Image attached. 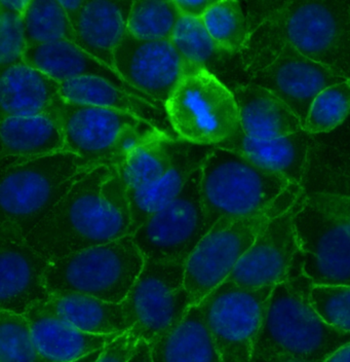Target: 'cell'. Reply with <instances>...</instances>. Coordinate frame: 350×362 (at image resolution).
I'll list each match as a JSON object with an SVG mask.
<instances>
[{
    "mask_svg": "<svg viewBox=\"0 0 350 362\" xmlns=\"http://www.w3.org/2000/svg\"><path fill=\"white\" fill-rule=\"evenodd\" d=\"M132 214L117 166L83 172L60 202L26 237L49 260L131 235Z\"/></svg>",
    "mask_w": 350,
    "mask_h": 362,
    "instance_id": "obj_1",
    "label": "cell"
},
{
    "mask_svg": "<svg viewBox=\"0 0 350 362\" xmlns=\"http://www.w3.org/2000/svg\"><path fill=\"white\" fill-rule=\"evenodd\" d=\"M246 4L248 38L241 54L288 44L350 81L349 2L264 0Z\"/></svg>",
    "mask_w": 350,
    "mask_h": 362,
    "instance_id": "obj_2",
    "label": "cell"
},
{
    "mask_svg": "<svg viewBox=\"0 0 350 362\" xmlns=\"http://www.w3.org/2000/svg\"><path fill=\"white\" fill-rule=\"evenodd\" d=\"M313 286L295 267L275 285L253 346V362H324L350 343V332L330 327L313 309Z\"/></svg>",
    "mask_w": 350,
    "mask_h": 362,
    "instance_id": "obj_3",
    "label": "cell"
},
{
    "mask_svg": "<svg viewBox=\"0 0 350 362\" xmlns=\"http://www.w3.org/2000/svg\"><path fill=\"white\" fill-rule=\"evenodd\" d=\"M89 162L64 151L2 167L0 183L1 223L25 237L60 202Z\"/></svg>",
    "mask_w": 350,
    "mask_h": 362,
    "instance_id": "obj_4",
    "label": "cell"
},
{
    "mask_svg": "<svg viewBox=\"0 0 350 362\" xmlns=\"http://www.w3.org/2000/svg\"><path fill=\"white\" fill-rule=\"evenodd\" d=\"M282 174L229 149L214 146L202 166L200 192L210 230L220 219L263 211L291 187Z\"/></svg>",
    "mask_w": 350,
    "mask_h": 362,
    "instance_id": "obj_5",
    "label": "cell"
},
{
    "mask_svg": "<svg viewBox=\"0 0 350 362\" xmlns=\"http://www.w3.org/2000/svg\"><path fill=\"white\" fill-rule=\"evenodd\" d=\"M303 194L301 185H291L259 214L239 219H220L203 238L185 264L184 285L191 305H198L226 281L262 230L275 217L286 214Z\"/></svg>",
    "mask_w": 350,
    "mask_h": 362,
    "instance_id": "obj_6",
    "label": "cell"
},
{
    "mask_svg": "<svg viewBox=\"0 0 350 362\" xmlns=\"http://www.w3.org/2000/svg\"><path fill=\"white\" fill-rule=\"evenodd\" d=\"M145 257L132 235L49 260V293H78L121 304L143 270Z\"/></svg>",
    "mask_w": 350,
    "mask_h": 362,
    "instance_id": "obj_7",
    "label": "cell"
},
{
    "mask_svg": "<svg viewBox=\"0 0 350 362\" xmlns=\"http://www.w3.org/2000/svg\"><path fill=\"white\" fill-rule=\"evenodd\" d=\"M59 115L66 151L92 166H121L138 146L167 135L128 113L63 98Z\"/></svg>",
    "mask_w": 350,
    "mask_h": 362,
    "instance_id": "obj_8",
    "label": "cell"
},
{
    "mask_svg": "<svg viewBox=\"0 0 350 362\" xmlns=\"http://www.w3.org/2000/svg\"><path fill=\"white\" fill-rule=\"evenodd\" d=\"M166 112L178 139L198 146H218L241 127L234 93L200 68L187 70Z\"/></svg>",
    "mask_w": 350,
    "mask_h": 362,
    "instance_id": "obj_9",
    "label": "cell"
},
{
    "mask_svg": "<svg viewBox=\"0 0 350 362\" xmlns=\"http://www.w3.org/2000/svg\"><path fill=\"white\" fill-rule=\"evenodd\" d=\"M241 55L250 83L270 90L291 108L303 126L318 94L349 81L288 44Z\"/></svg>",
    "mask_w": 350,
    "mask_h": 362,
    "instance_id": "obj_10",
    "label": "cell"
},
{
    "mask_svg": "<svg viewBox=\"0 0 350 362\" xmlns=\"http://www.w3.org/2000/svg\"><path fill=\"white\" fill-rule=\"evenodd\" d=\"M185 264L145 259L128 298L124 311L131 332L151 344L183 320L189 308L184 285Z\"/></svg>",
    "mask_w": 350,
    "mask_h": 362,
    "instance_id": "obj_11",
    "label": "cell"
},
{
    "mask_svg": "<svg viewBox=\"0 0 350 362\" xmlns=\"http://www.w3.org/2000/svg\"><path fill=\"white\" fill-rule=\"evenodd\" d=\"M202 167L192 173L182 192L149 217L132 235L145 259L186 264L210 230L203 208Z\"/></svg>",
    "mask_w": 350,
    "mask_h": 362,
    "instance_id": "obj_12",
    "label": "cell"
},
{
    "mask_svg": "<svg viewBox=\"0 0 350 362\" xmlns=\"http://www.w3.org/2000/svg\"><path fill=\"white\" fill-rule=\"evenodd\" d=\"M298 250L292 266L313 285L350 286V228L302 194L295 218Z\"/></svg>",
    "mask_w": 350,
    "mask_h": 362,
    "instance_id": "obj_13",
    "label": "cell"
},
{
    "mask_svg": "<svg viewBox=\"0 0 350 362\" xmlns=\"http://www.w3.org/2000/svg\"><path fill=\"white\" fill-rule=\"evenodd\" d=\"M273 288H245L225 281L203 298L198 307L221 355L239 350L253 353Z\"/></svg>",
    "mask_w": 350,
    "mask_h": 362,
    "instance_id": "obj_14",
    "label": "cell"
},
{
    "mask_svg": "<svg viewBox=\"0 0 350 362\" xmlns=\"http://www.w3.org/2000/svg\"><path fill=\"white\" fill-rule=\"evenodd\" d=\"M49 259L13 226L0 223V309L25 315L33 305L49 300Z\"/></svg>",
    "mask_w": 350,
    "mask_h": 362,
    "instance_id": "obj_15",
    "label": "cell"
},
{
    "mask_svg": "<svg viewBox=\"0 0 350 362\" xmlns=\"http://www.w3.org/2000/svg\"><path fill=\"white\" fill-rule=\"evenodd\" d=\"M189 68L171 40H142L126 33L114 54L121 78L164 105Z\"/></svg>",
    "mask_w": 350,
    "mask_h": 362,
    "instance_id": "obj_16",
    "label": "cell"
},
{
    "mask_svg": "<svg viewBox=\"0 0 350 362\" xmlns=\"http://www.w3.org/2000/svg\"><path fill=\"white\" fill-rule=\"evenodd\" d=\"M298 202L268 223L226 281L245 288H262L275 286L288 278L299 250L294 223Z\"/></svg>",
    "mask_w": 350,
    "mask_h": 362,
    "instance_id": "obj_17",
    "label": "cell"
},
{
    "mask_svg": "<svg viewBox=\"0 0 350 362\" xmlns=\"http://www.w3.org/2000/svg\"><path fill=\"white\" fill-rule=\"evenodd\" d=\"M24 62L60 83L79 78L103 79L117 89L166 108L164 104L153 100L126 83L114 68L104 64L78 45L68 40L29 47L25 54Z\"/></svg>",
    "mask_w": 350,
    "mask_h": 362,
    "instance_id": "obj_18",
    "label": "cell"
},
{
    "mask_svg": "<svg viewBox=\"0 0 350 362\" xmlns=\"http://www.w3.org/2000/svg\"><path fill=\"white\" fill-rule=\"evenodd\" d=\"M301 187L305 196L324 194L350 198V113L332 132L310 135Z\"/></svg>",
    "mask_w": 350,
    "mask_h": 362,
    "instance_id": "obj_19",
    "label": "cell"
},
{
    "mask_svg": "<svg viewBox=\"0 0 350 362\" xmlns=\"http://www.w3.org/2000/svg\"><path fill=\"white\" fill-rule=\"evenodd\" d=\"M36 347L47 362H73L105 348L123 334H92L61 318L45 303L26 314Z\"/></svg>",
    "mask_w": 350,
    "mask_h": 362,
    "instance_id": "obj_20",
    "label": "cell"
},
{
    "mask_svg": "<svg viewBox=\"0 0 350 362\" xmlns=\"http://www.w3.org/2000/svg\"><path fill=\"white\" fill-rule=\"evenodd\" d=\"M171 42L188 66L207 70L230 90L250 83L241 54L217 44L202 19L181 16Z\"/></svg>",
    "mask_w": 350,
    "mask_h": 362,
    "instance_id": "obj_21",
    "label": "cell"
},
{
    "mask_svg": "<svg viewBox=\"0 0 350 362\" xmlns=\"http://www.w3.org/2000/svg\"><path fill=\"white\" fill-rule=\"evenodd\" d=\"M133 2L128 0H89L73 24L74 44L114 68V54L128 33Z\"/></svg>",
    "mask_w": 350,
    "mask_h": 362,
    "instance_id": "obj_22",
    "label": "cell"
},
{
    "mask_svg": "<svg viewBox=\"0 0 350 362\" xmlns=\"http://www.w3.org/2000/svg\"><path fill=\"white\" fill-rule=\"evenodd\" d=\"M2 167L66 151L58 112L1 119Z\"/></svg>",
    "mask_w": 350,
    "mask_h": 362,
    "instance_id": "obj_23",
    "label": "cell"
},
{
    "mask_svg": "<svg viewBox=\"0 0 350 362\" xmlns=\"http://www.w3.org/2000/svg\"><path fill=\"white\" fill-rule=\"evenodd\" d=\"M61 83L26 63L2 68L1 119L58 112Z\"/></svg>",
    "mask_w": 350,
    "mask_h": 362,
    "instance_id": "obj_24",
    "label": "cell"
},
{
    "mask_svg": "<svg viewBox=\"0 0 350 362\" xmlns=\"http://www.w3.org/2000/svg\"><path fill=\"white\" fill-rule=\"evenodd\" d=\"M214 146H198L178 140L173 165L157 182L146 189L128 192L132 214L131 235L153 214L173 202L194 171L200 169Z\"/></svg>",
    "mask_w": 350,
    "mask_h": 362,
    "instance_id": "obj_25",
    "label": "cell"
},
{
    "mask_svg": "<svg viewBox=\"0 0 350 362\" xmlns=\"http://www.w3.org/2000/svg\"><path fill=\"white\" fill-rule=\"evenodd\" d=\"M216 146L241 153L260 166L282 174L293 185H301L308 162L310 134L303 130L277 139H253L239 127L234 135Z\"/></svg>",
    "mask_w": 350,
    "mask_h": 362,
    "instance_id": "obj_26",
    "label": "cell"
},
{
    "mask_svg": "<svg viewBox=\"0 0 350 362\" xmlns=\"http://www.w3.org/2000/svg\"><path fill=\"white\" fill-rule=\"evenodd\" d=\"M239 108L241 130L253 139L270 140L303 131L295 113L270 90L254 83L231 90Z\"/></svg>",
    "mask_w": 350,
    "mask_h": 362,
    "instance_id": "obj_27",
    "label": "cell"
},
{
    "mask_svg": "<svg viewBox=\"0 0 350 362\" xmlns=\"http://www.w3.org/2000/svg\"><path fill=\"white\" fill-rule=\"evenodd\" d=\"M61 97L64 100L78 102L128 113L143 119L160 132L178 139L169 123L166 108L155 105L145 99L117 89L99 78H79L61 83Z\"/></svg>",
    "mask_w": 350,
    "mask_h": 362,
    "instance_id": "obj_28",
    "label": "cell"
},
{
    "mask_svg": "<svg viewBox=\"0 0 350 362\" xmlns=\"http://www.w3.org/2000/svg\"><path fill=\"white\" fill-rule=\"evenodd\" d=\"M149 345L153 362H222L198 305H191L177 327Z\"/></svg>",
    "mask_w": 350,
    "mask_h": 362,
    "instance_id": "obj_29",
    "label": "cell"
},
{
    "mask_svg": "<svg viewBox=\"0 0 350 362\" xmlns=\"http://www.w3.org/2000/svg\"><path fill=\"white\" fill-rule=\"evenodd\" d=\"M45 304L61 318L88 334H123L131 330L123 303L105 302L78 293H53Z\"/></svg>",
    "mask_w": 350,
    "mask_h": 362,
    "instance_id": "obj_30",
    "label": "cell"
},
{
    "mask_svg": "<svg viewBox=\"0 0 350 362\" xmlns=\"http://www.w3.org/2000/svg\"><path fill=\"white\" fill-rule=\"evenodd\" d=\"M177 141L160 135L135 148L119 166L126 191H140L159 180L173 165Z\"/></svg>",
    "mask_w": 350,
    "mask_h": 362,
    "instance_id": "obj_31",
    "label": "cell"
},
{
    "mask_svg": "<svg viewBox=\"0 0 350 362\" xmlns=\"http://www.w3.org/2000/svg\"><path fill=\"white\" fill-rule=\"evenodd\" d=\"M23 23L28 47L62 40L74 42L73 26L60 1L30 0Z\"/></svg>",
    "mask_w": 350,
    "mask_h": 362,
    "instance_id": "obj_32",
    "label": "cell"
},
{
    "mask_svg": "<svg viewBox=\"0 0 350 362\" xmlns=\"http://www.w3.org/2000/svg\"><path fill=\"white\" fill-rule=\"evenodd\" d=\"M180 18L175 1H134L128 15V33L142 40H171Z\"/></svg>",
    "mask_w": 350,
    "mask_h": 362,
    "instance_id": "obj_33",
    "label": "cell"
},
{
    "mask_svg": "<svg viewBox=\"0 0 350 362\" xmlns=\"http://www.w3.org/2000/svg\"><path fill=\"white\" fill-rule=\"evenodd\" d=\"M202 20L207 33L220 47L230 53L243 52L248 38V23L241 2L216 0Z\"/></svg>",
    "mask_w": 350,
    "mask_h": 362,
    "instance_id": "obj_34",
    "label": "cell"
},
{
    "mask_svg": "<svg viewBox=\"0 0 350 362\" xmlns=\"http://www.w3.org/2000/svg\"><path fill=\"white\" fill-rule=\"evenodd\" d=\"M349 113L350 81H345L318 94L311 105L303 130L310 135L326 134L340 126Z\"/></svg>",
    "mask_w": 350,
    "mask_h": 362,
    "instance_id": "obj_35",
    "label": "cell"
},
{
    "mask_svg": "<svg viewBox=\"0 0 350 362\" xmlns=\"http://www.w3.org/2000/svg\"><path fill=\"white\" fill-rule=\"evenodd\" d=\"M0 362H47L36 347L26 315L0 311Z\"/></svg>",
    "mask_w": 350,
    "mask_h": 362,
    "instance_id": "obj_36",
    "label": "cell"
},
{
    "mask_svg": "<svg viewBox=\"0 0 350 362\" xmlns=\"http://www.w3.org/2000/svg\"><path fill=\"white\" fill-rule=\"evenodd\" d=\"M310 302L316 313L327 325L350 332L349 285H313Z\"/></svg>",
    "mask_w": 350,
    "mask_h": 362,
    "instance_id": "obj_37",
    "label": "cell"
},
{
    "mask_svg": "<svg viewBox=\"0 0 350 362\" xmlns=\"http://www.w3.org/2000/svg\"><path fill=\"white\" fill-rule=\"evenodd\" d=\"M28 45L23 16L0 8V66L22 64Z\"/></svg>",
    "mask_w": 350,
    "mask_h": 362,
    "instance_id": "obj_38",
    "label": "cell"
},
{
    "mask_svg": "<svg viewBox=\"0 0 350 362\" xmlns=\"http://www.w3.org/2000/svg\"><path fill=\"white\" fill-rule=\"evenodd\" d=\"M305 198L307 202L337 217L350 228V198L324 194H307Z\"/></svg>",
    "mask_w": 350,
    "mask_h": 362,
    "instance_id": "obj_39",
    "label": "cell"
},
{
    "mask_svg": "<svg viewBox=\"0 0 350 362\" xmlns=\"http://www.w3.org/2000/svg\"><path fill=\"white\" fill-rule=\"evenodd\" d=\"M139 339L131 330L123 332L104 348L96 362H128Z\"/></svg>",
    "mask_w": 350,
    "mask_h": 362,
    "instance_id": "obj_40",
    "label": "cell"
},
{
    "mask_svg": "<svg viewBox=\"0 0 350 362\" xmlns=\"http://www.w3.org/2000/svg\"><path fill=\"white\" fill-rule=\"evenodd\" d=\"M216 2V0H195V1H175L181 16L192 18V19H203L209 8Z\"/></svg>",
    "mask_w": 350,
    "mask_h": 362,
    "instance_id": "obj_41",
    "label": "cell"
},
{
    "mask_svg": "<svg viewBox=\"0 0 350 362\" xmlns=\"http://www.w3.org/2000/svg\"><path fill=\"white\" fill-rule=\"evenodd\" d=\"M128 362H153L150 345L144 339H139Z\"/></svg>",
    "mask_w": 350,
    "mask_h": 362,
    "instance_id": "obj_42",
    "label": "cell"
},
{
    "mask_svg": "<svg viewBox=\"0 0 350 362\" xmlns=\"http://www.w3.org/2000/svg\"><path fill=\"white\" fill-rule=\"evenodd\" d=\"M83 0H66V1H60L61 6L64 8L65 11L69 17L72 26L78 19L79 13L85 6Z\"/></svg>",
    "mask_w": 350,
    "mask_h": 362,
    "instance_id": "obj_43",
    "label": "cell"
},
{
    "mask_svg": "<svg viewBox=\"0 0 350 362\" xmlns=\"http://www.w3.org/2000/svg\"><path fill=\"white\" fill-rule=\"evenodd\" d=\"M222 362H253L251 351H230L223 353Z\"/></svg>",
    "mask_w": 350,
    "mask_h": 362,
    "instance_id": "obj_44",
    "label": "cell"
},
{
    "mask_svg": "<svg viewBox=\"0 0 350 362\" xmlns=\"http://www.w3.org/2000/svg\"><path fill=\"white\" fill-rule=\"evenodd\" d=\"M30 0H1L0 1V8H4L11 13H19V15H24L27 6H28Z\"/></svg>",
    "mask_w": 350,
    "mask_h": 362,
    "instance_id": "obj_45",
    "label": "cell"
},
{
    "mask_svg": "<svg viewBox=\"0 0 350 362\" xmlns=\"http://www.w3.org/2000/svg\"><path fill=\"white\" fill-rule=\"evenodd\" d=\"M324 362H350V343L336 351Z\"/></svg>",
    "mask_w": 350,
    "mask_h": 362,
    "instance_id": "obj_46",
    "label": "cell"
},
{
    "mask_svg": "<svg viewBox=\"0 0 350 362\" xmlns=\"http://www.w3.org/2000/svg\"><path fill=\"white\" fill-rule=\"evenodd\" d=\"M103 349H100L98 351H95V352L90 353V354L87 355V356L83 357V358L78 359V361L73 362H96L97 359L101 356L102 352H103Z\"/></svg>",
    "mask_w": 350,
    "mask_h": 362,
    "instance_id": "obj_47",
    "label": "cell"
},
{
    "mask_svg": "<svg viewBox=\"0 0 350 362\" xmlns=\"http://www.w3.org/2000/svg\"><path fill=\"white\" fill-rule=\"evenodd\" d=\"M288 362H302V361H288Z\"/></svg>",
    "mask_w": 350,
    "mask_h": 362,
    "instance_id": "obj_48",
    "label": "cell"
}]
</instances>
